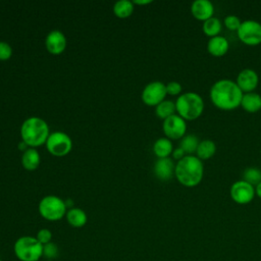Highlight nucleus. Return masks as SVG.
Segmentation results:
<instances>
[{
    "label": "nucleus",
    "mask_w": 261,
    "mask_h": 261,
    "mask_svg": "<svg viewBox=\"0 0 261 261\" xmlns=\"http://www.w3.org/2000/svg\"><path fill=\"white\" fill-rule=\"evenodd\" d=\"M174 170L175 165L169 157L158 158L154 164V174L162 181L169 180L174 175Z\"/></svg>",
    "instance_id": "15"
},
{
    "label": "nucleus",
    "mask_w": 261,
    "mask_h": 261,
    "mask_svg": "<svg viewBox=\"0 0 261 261\" xmlns=\"http://www.w3.org/2000/svg\"><path fill=\"white\" fill-rule=\"evenodd\" d=\"M192 15L201 21H205L213 16L214 6L209 0H196L191 5Z\"/></svg>",
    "instance_id": "14"
},
{
    "label": "nucleus",
    "mask_w": 261,
    "mask_h": 261,
    "mask_svg": "<svg viewBox=\"0 0 261 261\" xmlns=\"http://www.w3.org/2000/svg\"><path fill=\"white\" fill-rule=\"evenodd\" d=\"M243 94L236 82L222 79L212 85L209 96L216 108L230 111L241 106Z\"/></svg>",
    "instance_id": "1"
},
{
    "label": "nucleus",
    "mask_w": 261,
    "mask_h": 261,
    "mask_svg": "<svg viewBox=\"0 0 261 261\" xmlns=\"http://www.w3.org/2000/svg\"><path fill=\"white\" fill-rule=\"evenodd\" d=\"M228 41L222 36L210 38L207 43V51L214 57H221L228 51Z\"/></svg>",
    "instance_id": "16"
},
{
    "label": "nucleus",
    "mask_w": 261,
    "mask_h": 261,
    "mask_svg": "<svg viewBox=\"0 0 261 261\" xmlns=\"http://www.w3.org/2000/svg\"><path fill=\"white\" fill-rule=\"evenodd\" d=\"M177 114L185 120H194L201 116L204 111L203 98L194 92L179 95L175 101Z\"/></svg>",
    "instance_id": "4"
},
{
    "label": "nucleus",
    "mask_w": 261,
    "mask_h": 261,
    "mask_svg": "<svg viewBox=\"0 0 261 261\" xmlns=\"http://www.w3.org/2000/svg\"><path fill=\"white\" fill-rule=\"evenodd\" d=\"M49 135V126L47 122L37 116L27 118L20 126L21 140L29 147L34 148L45 144Z\"/></svg>",
    "instance_id": "3"
},
{
    "label": "nucleus",
    "mask_w": 261,
    "mask_h": 261,
    "mask_svg": "<svg viewBox=\"0 0 261 261\" xmlns=\"http://www.w3.org/2000/svg\"><path fill=\"white\" fill-rule=\"evenodd\" d=\"M163 133L169 140H178L186 136L187 123L178 114H173L163 120Z\"/></svg>",
    "instance_id": "10"
},
{
    "label": "nucleus",
    "mask_w": 261,
    "mask_h": 261,
    "mask_svg": "<svg viewBox=\"0 0 261 261\" xmlns=\"http://www.w3.org/2000/svg\"><path fill=\"white\" fill-rule=\"evenodd\" d=\"M28 147H29V146H28V145H27L22 140H21V142L18 144V149H19V150H22L23 152H24L25 150H28V149H29Z\"/></svg>",
    "instance_id": "35"
},
{
    "label": "nucleus",
    "mask_w": 261,
    "mask_h": 261,
    "mask_svg": "<svg viewBox=\"0 0 261 261\" xmlns=\"http://www.w3.org/2000/svg\"><path fill=\"white\" fill-rule=\"evenodd\" d=\"M114 14L119 18H126L134 12V3L129 0H119L114 3Z\"/></svg>",
    "instance_id": "22"
},
{
    "label": "nucleus",
    "mask_w": 261,
    "mask_h": 261,
    "mask_svg": "<svg viewBox=\"0 0 261 261\" xmlns=\"http://www.w3.org/2000/svg\"><path fill=\"white\" fill-rule=\"evenodd\" d=\"M36 239L44 246V245L52 242V232L48 228H42L37 232Z\"/></svg>",
    "instance_id": "29"
},
{
    "label": "nucleus",
    "mask_w": 261,
    "mask_h": 261,
    "mask_svg": "<svg viewBox=\"0 0 261 261\" xmlns=\"http://www.w3.org/2000/svg\"><path fill=\"white\" fill-rule=\"evenodd\" d=\"M13 252L19 261H39L43 257V245L36 237L23 236L15 241Z\"/></svg>",
    "instance_id": "5"
},
{
    "label": "nucleus",
    "mask_w": 261,
    "mask_h": 261,
    "mask_svg": "<svg viewBox=\"0 0 261 261\" xmlns=\"http://www.w3.org/2000/svg\"><path fill=\"white\" fill-rule=\"evenodd\" d=\"M67 222L72 226V227H83L88 220L86 212L81 209V208H71L66 211L65 214Z\"/></svg>",
    "instance_id": "18"
},
{
    "label": "nucleus",
    "mask_w": 261,
    "mask_h": 261,
    "mask_svg": "<svg viewBox=\"0 0 261 261\" xmlns=\"http://www.w3.org/2000/svg\"><path fill=\"white\" fill-rule=\"evenodd\" d=\"M21 164L24 169L32 171L38 168L40 164V155L35 148H29L21 156Z\"/></svg>",
    "instance_id": "19"
},
{
    "label": "nucleus",
    "mask_w": 261,
    "mask_h": 261,
    "mask_svg": "<svg viewBox=\"0 0 261 261\" xmlns=\"http://www.w3.org/2000/svg\"><path fill=\"white\" fill-rule=\"evenodd\" d=\"M236 83L244 94L251 93L254 92V90L257 88L259 76L255 70L251 68H245L239 72Z\"/></svg>",
    "instance_id": "12"
},
{
    "label": "nucleus",
    "mask_w": 261,
    "mask_h": 261,
    "mask_svg": "<svg viewBox=\"0 0 261 261\" xmlns=\"http://www.w3.org/2000/svg\"><path fill=\"white\" fill-rule=\"evenodd\" d=\"M241 107L250 113L258 112L261 109V96L255 92L243 94Z\"/></svg>",
    "instance_id": "17"
},
{
    "label": "nucleus",
    "mask_w": 261,
    "mask_h": 261,
    "mask_svg": "<svg viewBox=\"0 0 261 261\" xmlns=\"http://www.w3.org/2000/svg\"><path fill=\"white\" fill-rule=\"evenodd\" d=\"M58 254H59V250L55 243L51 242L43 246V257H45L46 259H50V260L55 259L57 258Z\"/></svg>",
    "instance_id": "27"
},
{
    "label": "nucleus",
    "mask_w": 261,
    "mask_h": 261,
    "mask_svg": "<svg viewBox=\"0 0 261 261\" xmlns=\"http://www.w3.org/2000/svg\"><path fill=\"white\" fill-rule=\"evenodd\" d=\"M166 86L159 81L149 83L142 92V100L148 106H157L165 100Z\"/></svg>",
    "instance_id": "9"
},
{
    "label": "nucleus",
    "mask_w": 261,
    "mask_h": 261,
    "mask_svg": "<svg viewBox=\"0 0 261 261\" xmlns=\"http://www.w3.org/2000/svg\"><path fill=\"white\" fill-rule=\"evenodd\" d=\"M221 29H222L221 21L217 17H214V16H212L211 18L205 20L203 22V27H202L203 33L206 36L210 37V38L219 36V33H220Z\"/></svg>",
    "instance_id": "23"
},
{
    "label": "nucleus",
    "mask_w": 261,
    "mask_h": 261,
    "mask_svg": "<svg viewBox=\"0 0 261 261\" xmlns=\"http://www.w3.org/2000/svg\"><path fill=\"white\" fill-rule=\"evenodd\" d=\"M45 46L49 53L57 55L64 51L66 47V39L62 32L58 30L51 31L46 39H45Z\"/></svg>",
    "instance_id": "13"
},
{
    "label": "nucleus",
    "mask_w": 261,
    "mask_h": 261,
    "mask_svg": "<svg viewBox=\"0 0 261 261\" xmlns=\"http://www.w3.org/2000/svg\"><path fill=\"white\" fill-rule=\"evenodd\" d=\"M12 55L11 46L4 41H0V60H8Z\"/></svg>",
    "instance_id": "30"
},
{
    "label": "nucleus",
    "mask_w": 261,
    "mask_h": 261,
    "mask_svg": "<svg viewBox=\"0 0 261 261\" xmlns=\"http://www.w3.org/2000/svg\"><path fill=\"white\" fill-rule=\"evenodd\" d=\"M200 141L198 140V137L195 135H186L184 138H181L179 147L185 151L186 154H193L196 153L198 145Z\"/></svg>",
    "instance_id": "25"
},
{
    "label": "nucleus",
    "mask_w": 261,
    "mask_h": 261,
    "mask_svg": "<svg viewBox=\"0 0 261 261\" xmlns=\"http://www.w3.org/2000/svg\"><path fill=\"white\" fill-rule=\"evenodd\" d=\"M166 86V93L171 96H176L181 92V85L177 82H169Z\"/></svg>",
    "instance_id": "31"
},
{
    "label": "nucleus",
    "mask_w": 261,
    "mask_h": 261,
    "mask_svg": "<svg viewBox=\"0 0 261 261\" xmlns=\"http://www.w3.org/2000/svg\"><path fill=\"white\" fill-rule=\"evenodd\" d=\"M0 261H3V260H2V259H0Z\"/></svg>",
    "instance_id": "37"
},
{
    "label": "nucleus",
    "mask_w": 261,
    "mask_h": 261,
    "mask_svg": "<svg viewBox=\"0 0 261 261\" xmlns=\"http://www.w3.org/2000/svg\"><path fill=\"white\" fill-rule=\"evenodd\" d=\"M174 175L179 184L192 188L198 186L204 175L202 160L194 155H186L175 164Z\"/></svg>",
    "instance_id": "2"
},
{
    "label": "nucleus",
    "mask_w": 261,
    "mask_h": 261,
    "mask_svg": "<svg viewBox=\"0 0 261 261\" xmlns=\"http://www.w3.org/2000/svg\"><path fill=\"white\" fill-rule=\"evenodd\" d=\"M254 188H255V195L258 196L259 198H261V181Z\"/></svg>",
    "instance_id": "34"
},
{
    "label": "nucleus",
    "mask_w": 261,
    "mask_h": 261,
    "mask_svg": "<svg viewBox=\"0 0 261 261\" xmlns=\"http://www.w3.org/2000/svg\"><path fill=\"white\" fill-rule=\"evenodd\" d=\"M176 108H175V103L170 101V100H164L160 104H158L155 108V113L156 115L161 118V119H166L169 116L175 114Z\"/></svg>",
    "instance_id": "24"
},
{
    "label": "nucleus",
    "mask_w": 261,
    "mask_h": 261,
    "mask_svg": "<svg viewBox=\"0 0 261 261\" xmlns=\"http://www.w3.org/2000/svg\"><path fill=\"white\" fill-rule=\"evenodd\" d=\"M171 155H172V157H173L174 159H176L177 161H179L180 159H182V158L186 156V153H185V151H184L180 147H177V148L173 149Z\"/></svg>",
    "instance_id": "32"
},
{
    "label": "nucleus",
    "mask_w": 261,
    "mask_h": 261,
    "mask_svg": "<svg viewBox=\"0 0 261 261\" xmlns=\"http://www.w3.org/2000/svg\"><path fill=\"white\" fill-rule=\"evenodd\" d=\"M134 4H138V5H145V4H149V3H152L151 0H135L133 1Z\"/></svg>",
    "instance_id": "33"
},
{
    "label": "nucleus",
    "mask_w": 261,
    "mask_h": 261,
    "mask_svg": "<svg viewBox=\"0 0 261 261\" xmlns=\"http://www.w3.org/2000/svg\"><path fill=\"white\" fill-rule=\"evenodd\" d=\"M45 144L48 152L56 157L67 155L72 148L71 139L68 135L62 132H54L50 134Z\"/></svg>",
    "instance_id": "7"
},
{
    "label": "nucleus",
    "mask_w": 261,
    "mask_h": 261,
    "mask_svg": "<svg viewBox=\"0 0 261 261\" xmlns=\"http://www.w3.org/2000/svg\"><path fill=\"white\" fill-rule=\"evenodd\" d=\"M233 202L240 205L249 204L255 197V188L247 181L241 179L234 181L229 190Z\"/></svg>",
    "instance_id": "11"
},
{
    "label": "nucleus",
    "mask_w": 261,
    "mask_h": 261,
    "mask_svg": "<svg viewBox=\"0 0 261 261\" xmlns=\"http://www.w3.org/2000/svg\"><path fill=\"white\" fill-rule=\"evenodd\" d=\"M223 23L225 25L226 29H228L229 31H238L242 21L240 20V18L236 15H227L225 16L224 20H223Z\"/></svg>",
    "instance_id": "28"
},
{
    "label": "nucleus",
    "mask_w": 261,
    "mask_h": 261,
    "mask_svg": "<svg viewBox=\"0 0 261 261\" xmlns=\"http://www.w3.org/2000/svg\"><path fill=\"white\" fill-rule=\"evenodd\" d=\"M173 151L171 140L165 138H159L153 145V152L158 158H167Z\"/></svg>",
    "instance_id": "20"
},
{
    "label": "nucleus",
    "mask_w": 261,
    "mask_h": 261,
    "mask_svg": "<svg viewBox=\"0 0 261 261\" xmlns=\"http://www.w3.org/2000/svg\"><path fill=\"white\" fill-rule=\"evenodd\" d=\"M237 34L240 41L245 45L257 46L261 44V23L256 20L247 19L242 21Z\"/></svg>",
    "instance_id": "8"
},
{
    "label": "nucleus",
    "mask_w": 261,
    "mask_h": 261,
    "mask_svg": "<svg viewBox=\"0 0 261 261\" xmlns=\"http://www.w3.org/2000/svg\"><path fill=\"white\" fill-rule=\"evenodd\" d=\"M243 180L247 181L248 184L257 186L261 181V169L257 167H248L243 172Z\"/></svg>",
    "instance_id": "26"
},
{
    "label": "nucleus",
    "mask_w": 261,
    "mask_h": 261,
    "mask_svg": "<svg viewBox=\"0 0 261 261\" xmlns=\"http://www.w3.org/2000/svg\"><path fill=\"white\" fill-rule=\"evenodd\" d=\"M64 204H65V206H66V208H72V206H73V201L71 200V199H67L66 201H64Z\"/></svg>",
    "instance_id": "36"
},
{
    "label": "nucleus",
    "mask_w": 261,
    "mask_h": 261,
    "mask_svg": "<svg viewBox=\"0 0 261 261\" xmlns=\"http://www.w3.org/2000/svg\"><path fill=\"white\" fill-rule=\"evenodd\" d=\"M215 152H216L215 143L209 139H205L200 141L196 154L200 160H207L213 157Z\"/></svg>",
    "instance_id": "21"
},
{
    "label": "nucleus",
    "mask_w": 261,
    "mask_h": 261,
    "mask_svg": "<svg viewBox=\"0 0 261 261\" xmlns=\"http://www.w3.org/2000/svg\"><path fill=\"white\" fill-rule=\"evenodd\" d=\"M38 209L40 215L49 221L60 220L66 214L64 201L54 195L44 197L40 201Z\"/></svg>",
    "instance_id": "6"
}]
</instances>
